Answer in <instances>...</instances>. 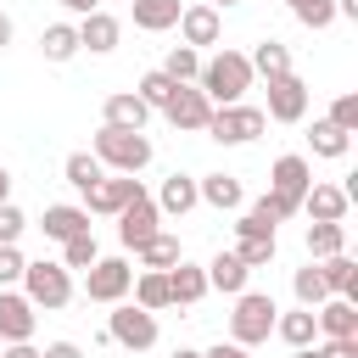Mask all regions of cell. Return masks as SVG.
I'll return each mask as SVG.
<instances>
[{
    "instance_id": "31",
    "label": "cell",
    "mask_w": 358,
    "mask_h": 358,
    "mask_svg": "<svg viewBox=\"0 0 358 358\" xmlns=\"http://www.w3.org/2000/svg\"><path fill=\"white\" fill-rule=\"evenodd\" d=\"M252 73H263V78H280V73H291V45H280V39H263L252 56Z\"/></svg>"
},
{
    "instance_id": "48",
    "label": "cell",
    "mask_w": 358,
    "mask_h": 358,
    "mask_svg": "<svg viewBox=\"0 0 358 358\" xmlns=\"http://www.w3.org/2000/svg\"><path fill=\"white\" fill-rule=\"evenodd\" d=\"M336 17H352L358 22V0H336Z\"/></svg>"
},
{
    "instance_id": "30",
    "label": "cell",
    "mask_w": 358,
    "mask_h": 358,
    "mask_svg": "<svg viewBox=\"0 0 358 358\" xmlns=\"http://www.w3.org/2000/svg\"><path fill=\"white\" fill-rule=\"evenodd\" d=\"M39 50H45V62H73L78 56V22H50L39 34Z\"/></svg>"
},
{
    "instance_id": "34",
    "label": "cell",
    "mask_w": 358,
    "mask_h": 358,
    "mask_svg": "<svg viewBox=\"0 0 358 358\" xmlns=\"http://www.w3.org/2000/svg\"><path fill=\"white\" fill-rule=\"evenodd\" d=\"M308 145H313V157H330V162H336V157H347L352 134H341L330 117H319V123H313V134H308Z\"/></svg>"
},
{
    "instance_id": "43",
    "label": "cell",
    "mask_w": 358,
    "mask_h": 358,
    "mask_svg": "<svg viewBox=\"0 0 358 358\" xmlns=\"http://www.w3.org/2000/svg\"><path fill=\"white\" fill-rule=\"evenodd\" d=\"M22 268H28V257L17 246H0V285H22Z\"/></svg>"
},
{
    "instance_id": "20",
    "label": "cell",
    "mask_w": 358,
    "mask_h": 358,
    "mask_svg": "<svg viewBox=\"0 0 358 358\" xmlns=\"http://www.w3.org/2000/svg\"><path fill=\"white\" fill-rule=\"evenodd\" d=\"M168 296H173L179 308H196V302L207 296V268L190 263V257H179V263L168 268Z\"/></svg>"
},
{
    "instance_id": "10",
    "label": "cell",
    "mask_w": 358,
    "mask_h": 358,
    "mask_svg": "<svg viewBox=\"0 0 358 358\" xmlns=\"http://www.w3.org/2000/svg\"><path fill=\"white\" fill-rule=\"evenodd\" d=\"M263 117H268V123H302V117H308V84H302L296 73L268 78V106H263Z\"/></svg>"
},
{
    "instance_id": "24",
    "label": "cell",
    "mask_w": 358,
    "mask_h": 358,
    "mask_svg": "<svg viewBox=\"0 0 358 358\" xmlns=\"http://www.w3.org/2000/svg\"><path fill=\"white\" fill-rule=\"evenodd\" d=\"M196 196H201L207 207H218V213H235V207L246 201V190H241L235 173H207V179H196Z\"/></svg>"
},
{
    "instance_id": "47",
    "label": "cell",
    "mask_w": 358,
    "mask_h": 358,
    "mask_svg": "<svg viewBox=\"0 0 358 358\" xmlns=\"http://www.w3.org/2000/svg\"><path fill=\"white\" fill-rule=\"evenodd\" d=\"M73 17H90V11H101V0H62Z\"/></svg>"
},
{
    "instance_id": "45",
    "label": "cell",
    "mask_w": 358,
    "mask_h": 358,
    "mask_svg": "<svg viewBox=\"0 0 358 358\" xmlns=\"http://www.w3.org/2000/svg\"><path fill=\"white\" fill-rule=\"evenodd\" d=\"M0 358H39L34 341H0Z\"/></svg>"
},
{
    "instance_id": "44",
    "label": "cell",
    "mask_w": 358,
    "mask_h": 358,
    "mask_svg": "<svg viewBox=\"0 0 358 358\" xmlns=\"http://www.w3.org/2000/svg\"><path fill=\"white\" fill-rule=\"evenodd\" d=\"M201 358H252V347H241V341H218V347H207Z\"/></svg>"
},
{
    "instance_id": "14",
    "label": "cell",
    "mask_w": 358,
    "mask_h": 358,
    "mask_svg": "<svg viewBox=\"0 0 358 358\" xmlns=\"http://www.w3.org/2000/svg\"><path fill=\"white\" fill-rule=\"evenodd\" d=\"M157 229H162V213H157V201H151V196L140 190V196H134V201H129V207L117 213V241H123V246L134 252V246H140V241H151Z\"/></svg>"
},
{
    "instance_id": "4",
    "label": "cell",
    "mask_w": 358,
    "mask_h": 358,
    "mask_svg": "<svg viewBox=\"0 0 358 358\" xmlns=\"http://www.w3.org/2000/svg\"><path fill=\"white\" fill-rule=\"evenodd\" d=\"M268 129V117H263V106H246V101H229V106H213V117H207V140H218V145H252L257 134Z\"/></svg>"
},
{
    "instance_id": "19",
    "label": "cell",
    "mask_w": 358,
    "mask_h": 358,
    "mask_svg": "<svg viewBox=\"0 0 358 358\" xmlns=\"http://www.w3.org/2000/svg\"><path fill=\"white\" fill-rule=\"evenodd\" d=\"M151 201H157V213H162V218H185L190 207H201V196H196V179H190V173H168V179H162V190H157Z\"/></svg>"
},
{
    "instance_id": "46",
    "label": "cell",
    "mask_w": 358,
    "mask_h": 358,
    "mask_svg": "<svg viewBox=\"0 0 358 358\" xmlns=\"http://www.w3.org/2000/svg\"><path fill=\"white\" fill-rule=\"evenodd\" d=\"M39 358H84V347H78V341H50Z\"/></svg>"
},
{
    "instance_id": "12",
    "label": "cell",
    "mask_w": 358,
    "mask_h": 358,
    "mask_svg": "<svg viewBox=\"0 0 358 358\" xmlns=\"http://www.w3.org/2000/svg\"><path fill=\"white\" fill-rule=\"evenodd\" d=\"M308 185H313V168H308V157H296V151L274 157V168H268V190H274V196H285L296 213H302V196H308Z\"/></svg>"
},
{
    "instance_id": "8",
    "label": "cell",
    "mask_w": 358,
    "mask_h": 358,
    "mask_svg": "<svg viewBox=\"0 0 358 358\" xmlns=\"http://www.w3.org/2000/svg\"><path fill=\"white\" fill-rule=\"evenodd\" d=\"M145 185L134 179V173H101L90 190H84V213H101V218H117L134 196H140Z\"/></svg>"
},
{
    "instance_id": "32",
    "label": "cell",
    "mask_w": 358,
    "mask_h": 358,
    "mask_svg": "<svg viewBox=\"0 0 358 358\" xmlns=\"http://www.w3.org/2000/svg\"><path fill=\"white\" fill-rule=\"evenodd\" d=\"M347 252V224H308V257H336Z\"/></svg>"
},
{
    "instance_id": "49",
    "label": "cell",
    "mask_w": 358,
    "mask_h": 358,
    "mask_svg": "<svg viewBox=\"0 0 358 358\" xmlns=\"http://www.w3.org/2000/svg\"><path fill=\"white\" fill-rule=\"evenodd\" d=\"M11 34H17V28H11V17H6V11H0V50H6V45H11Z\"/></svg>"
},
{
    "instance_id": "51",
    "label": "cell",
    "mask_w": 358,
    "mask_h": 358,
    "mask_svg": "<svg viewBox=\"0 0 358 358\" xmlns=\"http://www.w3.org/2000/svg\"><path fill=\"white\" fill-rule=\"evenodd\" d=\"M173 358H201V352H196V347H179V352H173Z\"/></svg>"
},
{
    "instance_id": "41",
    "label": "cell",
    "mask_w": 358,
    "mask_h": 358,
    "mask_svg": "<svg viewBox=\"0 0 358 358\" xmlns=\"http://www.w3.org/2000/svg\"><path fill=\"white\" fill-rule=\"evenodd\" d=\"M28 229V218H22V207L17 201H0V246H17V235Z\"/></svg>"
},
{
    "instance_id": "15",
    "label": "cell",
    "mask_w": 358,
    "mask_h": 358,
    "mask_svg": "<svg viewBox=\"0 0 358 358\" xmlns=\"http://www.w3.org/2000/svg\"><path fill=\"white\" fill-rule=\"evenodd\" d=\"M218 34H224V17H218V6H207V0H196V6H185L179 11V45H218Z\"/></svg>"
},
{
    "instance_id": "36",
    "label": "cell",
    "mask_w": 358,
    "mask_h": 358,
    "mask_svg": "<svg viewBox=\"0 0 358 358\" xmlns=\"http://www.w3.org/2000/svg\"><path fill=\"white\" fill-rule=\"evenodd\" d=\"M162 73L179 78V84H196V73H201V50H196V45H173L168 62H162Z\"/></svg>"
},
{
    "instance_id": "18",
    "label": "cell",
    "mask_w": 358,
    "mask_h": 358,
    "mask_svg": "<svg viewBox=\"0 0 358 358\" xmlns=\"http://www.w3.org/2000/svg\"><path fill=\"white\" fill-rule=\"evenodd\" d=\"M347 207H352V196H347L341 185H308V196H302V213H308L313 224H341Z\"/></svg>"
},
{
    "instance_id": "5",
    "label": "cell",
    "mask_w": 358,
    "mask_h": 358,
    "mask_svg": "<svg viewBox=\"0 0 358 358\" xmlns=\"http://www.w3.org/2000/svg\"><path fill=\"white\" fill-rule=\"evenodd\" d=\"M274 296L268 291H241L235 296V313H229V341H241V347H257V341H268L274 336Z\"/></svg>"
},
{
    "instance_id": "1",
    "label": "cell",
    "mask_w": 358,
    "mask_h": 358,
    "mask_svg": "<svg viewBox=\"0 0 358 358\" xmlns=\"http://www.w3.org/2000/svg\"><path fill=\"white\" fill-rule=\"evenodd\" d=\"M252 62H246V50H218L213 62H201V73H196V90L213 101V106H229V101H241L246 90H252Z\"/></svg>"
},
{
    "instance_id": "16",
    "label": "cell",
    "mask_w": 358,
    "mask_h": 358,
    "mask_svg": "<svg viewBox=\"0 0 358 358\" xmlns=\"http://www.w3.org/2000/svg\"><path fill=\"white\" fill-rule=\"evenodd\" d=\"M313 324L324 341H341V336H358V302L352 296H324L313 308Z\"/></svg>"
},
{
    "instance_id": "40",
    "label": "cell",
    "mask_w": 358,
    "mask_h": 358,
    "mask_svg": "<svg viewBox=\"0 0 358 358\" xmlns=\"http://www.w3.org/2000/svg\"><path fill=\"white\" fill-rule=\"evenodd\" d=\"M330 123H336L341 134H352V129H358V95H352V90L330 101Z\"/></svg>"
},
{
    "instance_id": "28",
    "label": "cell",
    "mask_w": 358,
    "mask_h": 358,
    "mask_svg": "<svg viewBox=\"0 0 358 358\" xmlns=\"http://www.w3.org/2000/svg\"><path fill=\"white\" fill-rule=\"evenodd\" d=\"M274 336L285 341V347H308V341H319V324H313V308H291V313H274Z\"/></svg>"
},
{
    "instance_id": "9",
    "label": "cell",
    "mask_w": 358,
    "mask_h": 358,
    "mask_svg": "<svg viewBox=\"0 0 358 358\" xmlns=\"http://www.w3.org/2000/svg\"><path fill=\"white\" fill-rule=\"evenodd\" d=\"M246 268H268L274 263V252H280V241H274V224H263V218H252V213H241V224H235V246H229Z\"/></svg>"
},
{
    "instance_id": "37",
    "label": "cell",
    "mask_w": 358,
    "mask_h": 358,
    "mask_svg": "<svg viewBox=\"0 0 358 358\" xmlns=\"http://www.w3.org/2000/svg\"><path fill=\"white\" fill-rule=\"evenodd\" d=\"M101 257V246H95V229H84V235H73V241H62V268L73 274V268H90Z\"/></svg>"
},
{
    "instance_id": "7",
    "label": "cell",
    "mask_w": 358,
    "mask_h": 358,
    "mask_svg": "<svg viewBox=\"0 0 358 358\" xmlns=\"http://www.w3.org/2000/svg\"><path fill=\"white\" fill-rule=\"evenodd\" d=\"M129 285H134V268H129L123 257H95V263L84 268V296H90V302H101V308L123 302V296H129Z\"/></svg>"
},
{
    "instance_id": "21",
    "label": "cell",
    "mask_w": 358,
    "mask_h": 358,
    "mask_svg": "<svg viewBox=\"0 0 358 358\" xmlns=\"http://www.w3.org/2000/svg\"><path fill=\"white\" fill-rule=\"evenodd\" d=\"M145 117H151V106H145L134 90H117V95H106V106H101V123H106V129H145Z\"/></svg>"
},
{
    "instance_id": "25",
    "label": "cell",
    "mask_w": 358,
    "mask_h": 358,
    "mask_svg": "<svg viewBox=\"0 0 358 358\" xmlns=\"http://www.w3.org/2000/svg\"><path fill=\"white\" fill-rule=\"evenodd\" d=\"M129 11H134V28H140V34H168L185 6H179V0H129Z\"/></svg>"
},
{
    "instance_id": "50",
    "label": "cell",
    "mask_w": 358,
    "mask_h": 358,
    "mask_svg": "<svg viewBox=\"0 0 358 358\" xmlns=\"http://www.w3.org/2000/svg\"><path fill=\"white\" fill-rule=\"evenodd\" d=\"M0 201H11V173H6V162H0Z\"/></svg>"
},
{
    "instance_id": "52",
    "label": "cell",
    "mask_w": 358,
    "mask_h": 358,
    "mask_svg": "<svg viewBox=\"0 0 358 358\" xmlns=\"http://www.w3.org/2000/svg\"><path fill=\"white\" fill-rule=\"evenodd\" d=\"M207 6H241V0H207Z\"/></svg>"
},
{
    "instance_id": "6",
    "label": "cell",
    "mask_w": 358,
    "mask_h": 358,
    "mask_svg": "<svg viewBox=\"0 0 358 358\" xmlns=\"http://www.w3.org/2000/svg\"><path fill=\"white\" fill-rule=\"evenodd\" d=\"M22 296L34 302V308H45V313H56V308H67L73 302V274L62 268V263H28L22 268Z\"/></svg>"
},
{
    "instance_id": "2",
    "label": "cell",
    "mask_w": 358,
    "mask_h": 358,
    "mask_svg": "<svg viewBox=\"0 0 358 358\" xmlns=\"http://www.w3.org/2000/svg\"><path fill=\"white\" fill-rule=\"evenodd\" d=\"M90 151L101 157L106 173H140V168H151V157H157V145L145 140V129H106V123H101V134H95Z\"/></svg>"
},
{
    "instance_id": "13",
    "label": "cell",
    "mask_w": 358,
    "mask_h": 358,
    "mask_svg": "<svg viewBox=\"0 0 358 358\" xmlns=\"http://www.w3.org/2000/svg\"><path fill=\"white\" fill-rule=\"evenodd\" d=\"M34 324H39V308L17 285H0V341H34Z\"/></svg>"
},
{
    "instance_id": "27",
    "label": "cell",
    "mask_w": 358,
    "mask_h": 358,
    "mask_svg": "<svg viewBox=\"0 0 358 358\" xmlns=\"http://www.w3.org/2000/svg\"><path fill=\"white\" fill-rule=\"evenodd\" d=\"M129 291H134V302H140L145 313H162V308H173V296H168V268H140Z\"/></svg>"
},
{
    "instance_id": "23",
    "label": "cell",
    "mask_w": 358,
    "mask_h": 358,
    "mask_svg": "<svg viewBox=\"0 0 358 358\" xmlns=\"http://www.w3.org/2000/svg\"><path fill=\"white\" fill-rule=\"evenodd\" d=\"M201 268H207V291H224V296H241V291H246V274H252L235 252H218V257L201 263Z\"/></svg>"
},
{
    "instance_id": "26",
    "label": "cell",
    "mask_w": 358,
    "mask_h": 358,
    "mask_svg": "<svg viewBox=\"0 0 358 358\" xmlns=\"http://www.w3.org/2000/svg\"><path fill=\"white\" fill-rule=\"evenodd\" d=\"M319 274H324V291H330V296H352V302H358V263H352L347 252L319 257Z\"/></svg>"
},
{
    "instance_id": "33",
    "label": "cell",
    "mask_w": 358,
    "mask_h": 358,
    "mask_svg": "<svg viewBox=\"0 0 358 358\" xmlns=\"http://www.w3.org/2000/svg\"><path fill=\"white\" fill-rule=\"evenodd\" d=\"M173 90H179V78H168L162 67H151V73H145V78L134 84V95H140V101H145L151 112H162V106L173 101Z\"/></svg>"
},
{
    "instance_id": "11",
    "label": "cell",
    "mask_w": 358,
    "mask_h": 358,
    "mask_svg": "<svg viewBox=\"0 0 358 358\" xmlns=\"http://www.w3.org/2000/svg\"><path fill=\"white\" fill-rule=\"evenodd\" d=\"M162 117H168L179 134H201V129H207V117H213V101H207L196 84H179V90H173V101L162 106Z\"/></svg>"
},
{
    "instance_id": "3",
    "label": "cell",
    "mask_w": 358,
    "mask_h": 358,
    "mask_svg": "<svg viewBox=\"0 0 358 358\" xmlns=\"http://www.w3.org/2000/svg\"><path fill=\"white\" fill-rule=\"evenodd\" d=\"M106 341L112 347H123V352H151L157 347V313H145L140 302H112V313H106Z\"/></svg>"
},
{
    "instance_id": "42",
    "label": "cell",
    "mask_w": 358,
    "mask_h": 358,
    "mask_svg": "<svg viewBox=\"0 0 358 358\" xmlns=\"http://www.w3.org/2000/svg\"><path fill=\"white\" fill-rule=\"evenodd\" d=\"M308 358H358V336H341V341H308Z\"/></svg>"
},
{
    "instance_id": "35",
    "label": "cell",
    "mask_w": 358,
    "mask_h": 358,
    "mask_svg": "<svg viewBox=\"0 0 358 358\" xmlns=\"http://www.w3.org/2000/svg\"><path fill=\"white\" fill-rule=\"evenodd\" d=\"M62 173H67V185H73V190H90L106 168H101V157H95V151H73V157L62 162Z\"/></svg>"
},
{
    "instance_id": "29",
    "label": "cell",
    "mask_w": 358,
    "mask_h": 358,
    "mask_svg": "<svg viewBox=\"0 0 358 358\" xmlns=\"http://www.w3.org/2000/svg\"><path fill=\"white\" fill-rule=\"evenodd\" d=\"M134 252H140V268H173V263L185 257L179 235H168V229H157V235H151V241H140Z\"/></svg>"
},
{
    "instance_id": "22",
    "label": "cell",
    "mask_w": 358,
    "mask_h": 358,
    "mask_svg": "<svg viewBox=\"0 0 358 358\" xmlns=\"http://www.w3.org/2000/svg\"><path fill=\"white\" fill-rule=\"evenodd\" d=\"M39 229H45V241H73V235H84V229H90V213H84V207H73V201H56V207H45Z\"/></svg>"
},
{
    "instance_id": "39",
    "label": "cell",
    "mask_w": 358,
    "mask_h": 358,
    "mask_svg": "<svg viewBox=\"0 0 358 358\" xmlns=\"http://www.w3.org/2000/svg\"><path fill=\"white\" fill-rule=\"evenodd\" d=\"M285 6L302 28H330L336 22V0H285Z\"/></svg>"
},
{
    "instance_id": "38",
    "label": "cell",
    "mask_w": 358,
    "mask_h": 358,
    "mask_svg": "<svg viewBox=\"0 0 358 358\" xmlns=\"http://www.w3.org/2000/svg\"><path fill=\"white\" fill-rule=\"evenodd\" d=\"M291 291H296V302L302 308H319L330 291H324V274H319V263H308V268H296L291 274Z\"/></svg>"
},
{
    "instance_id": "17",
    "label": "cell",
    "mask_w": 358,
    "mask_h": 358,
    "mask_svg": "<svg viewBox=\"0 0 358 358\" xmlns=\"http://www.w3.org/2000/svg\"><path fill=\"white\" fill-rule=\"evenodd\" d=\"M117 39H123V22H117L112 11H90V17H78V50L106 56V50H117Z\"/></svg>"
}]
</instances>
